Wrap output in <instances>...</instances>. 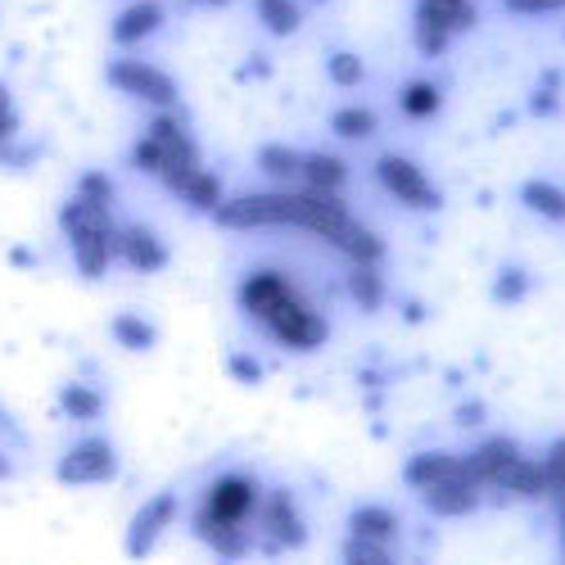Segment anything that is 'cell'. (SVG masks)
<instances>
[{
  "label": "cell",
  "mask_w": 565,
  "mask_h": 565,
  "mask_svg": "<svg viewBox=\"0 0 565 565\" xmlns=\"http://www.w3.org/2000/svg\"><path fill=\"white\" fill-rule=\"evenodd\" d=\"M258 507H263V489L254 476H217L209 489H204V502L195 511V539L204 547H213L222 561H241L254 552V539H258Z\"/></svg>",
  "instance_id": "cell-1"
},
{
  "label": "cell",
  "mask_w": 565,
  "mask_h": 565,
  "mask_svg": "<svg viewBox=\"0 0 565 565\" xmlns=\"http://www.w3.org/2000/svg\"><path fill=\"white\" fill-rule=\"evenodd\" d=\"M241 303L249 317H258L271 340H280L286 349H317L326 344V321L312 312V303L295 290V280L290 276H280V271H249L245 276V286H241Z\"/></svg>",
  "instance_id": "cell-2"
},
{
  "label": "cell",
  "mask_w": 565,
  "mask_h": 565,
  "mask_svg": "<svg viewBox=\"0 0 565 565\" xmlns=\"http://www.w3.org/2000/svg\"><path fill=\"white\" fill-rule=\"evenodd\" d=\"M60 231L73 249V263L86 280H100L109 271V263L118 258V226H114V209H100L82 195H68L60 209Z\"/></svg>",
  "instance_id": "cell-3"
},
{
  "label": "cell",
  "mask_w": 565,
  "mask_h": 565,
  "mask_svg": "<svg viewBox=\"0 0 565 565\" xmlns=\"http://www.w3.org/2000/svg\"><path fill=\"white\" fill-rule=\"evenodd\" d=\"M131 163H136L140 172L159 177L163 185H172L177 177L204 168V163H200V146L191 140V131L181 127V118H172V114H159V118L150 122V131L136 140Z\"/></svg>",
  "instance_id": "cell-4"
},
{
  "label": "cell",
  "mask_w": 565,
  "mask_h": 565,
  "mask_svg": "<svg viewBox=\"0 0 565 565\" xmlns=\"http://www.w3.org/2000/svg\"><path fill=\"white\" fill-rule=\"evenodd\" d=\"M299 204L303 195H241V200H222L213 209L217 226L226 231H254V226H299Z\"/></svg>",
  "instance_id": "cell-5"
},
{
  "label": "cell",
  "mask_w": 565,
  "mask_h": 565,
  "mask_svg": "<svg viewBox=\"0 0 565 565\" xmlns=\"http://www.w3.org/2000/svg\"><path fill=\"white\" fill-rule=\"evenodd\" d=\"M118 476V448L105 435H86L77 444L64 448V457L55 461V480L68 489H86V484H109Z\"/></svg>",
  "instance_id": "cell-6"
},
{
  "label": "cell",
  "mask_w": 565,
  "mask_h": 565,
  "mask_svg": "<svg viewBox=\"0 0 565 565\" xmlns=\"http://www.w3.org/2000/svg\"><path fill=\"white\" fill-rule=\"evenodd\" d=\"M258 539L267 552H299L308 543V525H303V511L295 502L290 489H271L263 493V507H258Z\"/></svg>",
  "instance_id": "cell-7"
},
{
  "label": "cell",
  "mask_w": 565,
  "mask_h": 565,
  "mask_svg": "<svg viewBox=\"0 0 565 565\" xmlns=\"http://www.w3.org/2000/svg\"><path fill=\"white\" fill-rule=\"evenodd\" d=\"M476 28V6L470 0H420L416 6V45L426 55H439L452 32Z\"/></svg>",
  "instance_id": "cell-8"
},
{
  "label": "cell",
  "mask_w": 565,
  "mask_h": 565,
  "mask_svg": "<svg viewBox=\"0 0 565 565\" xmlns=\"http://www.w3.org/2000/svg\"><path fill=\"white\" fill-rule=\"evenodd\" d=\"M177 515H181V498H177L172 489H163V493L146 498V507H140V511L131 515L127 539H122L127 556H131V561H146V556L159 547V539L177 525Z\"/></svg>",
  "instance_id": "cell-9"
},
{
  "label": "cell",
  "mask_w": 565,
  "mask_h": 565,
  "mask_svg": "<svg viewBox=\"0 0 565 565\" xmlns=\"http://www.w3.org/2000/svg\"><path fill=\"white\" fill-rule=\"evenodd\" d=\"M109 82L122 90V96H136L146 105H159V109L177 105V82L163 68L146 64V60H118V64H109Z\"/></svg>",
  "instance_id": "cell-10"
},
{
  "label": "cell",
  "mask_w": 565,
  "mask_h": 565,
  "mask_svg": "<svg viewBox=\"0 0 565 565\" xmlns=\"http://www.w3.org/2000/svg\"><path fill=\"white\" fill-rule=\"evenodd\" d=\"M375 177H381V185L407 209H439V191L426 181V172H420L412 159L403 154H385L381 163H375Z\"/></svg>",
  "instance_id": "cell-11"
},
{
  "label": "cell",
  "mask_w": 565,
  "mask_h": 565,
  "mask_svg": "<svg viewBox=\"0 0 565 565\" xmlns=\"http://www.w3.org/2000/svg\"><path fill=\"white\" fill-rule=\"evenodd\" d=\"M118 258H122L131 271H146V276L168 267V249H163V241H159L150 226H140V222H131V226L118 231Z\"/></svg>",
  "instance_id": "cell-12"
},
{
  "label": "cell",
  "mask_w": 565,
  "mask_h": 565,
  "mask_svg": "<svg viewBox=\"0 0 565 565\" xmlns=\"http://www.w3.org/2000/svg\"><path fill=\"white\" fill-rule=\"evenodd\" d=\"M398 534H403V521H398L390 507H381V502H362V507H353V515H349V539L394 547Z\"/></svg>",
  "instance_id": "cell-13"
},
{
  "label": "cell",
  "mask_w": 565,
  "mask_h": 565,
  "mask_svg": "<svg viewBox=\"0 0 565 565\" xmlns=\"http://www.w3.org/2000/svg\"><path fill=\"white\" fill-rule=\"evenodd\" d=\"M420 502H426L435 515H470L480 507V484L470 480V470H461V476H452L444 484H430L420 493Z\"/></svg>",
  "instance_id": "cell-14"
},
{
  "label": "cell",
  "mask_w": 565,
  "mask_h": 565,
  "mask_svg": "<svg viewBox=\"0 0 565 565\" xmlns=\"http://www.w3.org/2000/svg\"><path fill=\"white\" fill-rule=\"evenodd\" d=\"M515 461H521V448H515L511 439H489V444H480L476 452L466 457V470H470V480L476 484H493L498 489V480Z\"/></svg>",
  "instance_id": "cell-15"
},
{
  "label": "cell",
  "mask_w": 565,
  "mask_h": 565,
  "mask_svg": "<svg viewBox=\"0 0 565 565\" xmlns=\"http://www.w3.org/2000/svg\"><path fill=\"white\" fill-rule=\"evenodd\" d=\"M461 470H466V457H457V452H416L407 461V470H403V480L416 493H426L430 484H444V480L461 476Z\"/></svg>",
  "instance_id": "cell-16"
},
{
  "label": "cell",
  "mask_w": 565,
  "mask_h": 565,
  "mask_svg": "<svg viewBox=\"0 0 565 565\" xmlns=\"http://www.w3.org/2000/svg\"><path fill=\"white\" fill-rule=\"evenodd\" d=\"M312 195H340V185L349 181V168H344V159L340 154H326V150H317V154H303V177H299Z\"/></svg>",
  "instance_id": "cell-17"
},
{
  "label": "cell",
  "mask_w": 565,
  "mask_h": 565,
  "mask_svg": "<svg viewBox=\"0 0 565 565\" xmlns=\"http://www.w3.org/2000/svg\"><path fill=\"white\" fill-rule=\"evenodd\" d=\"M159 23H163V10L154 6V0H140V6H131V10H122L114 19V41L118 45H136V41H146L150 32H159Z\"/></svg>",
  "instance_id": "cell-18"
},
{
  "label": "cell",
  "mask_w": 565,
  "mask_h": 565,
  "mask_svg": "<svg viewBox=\"0 0 565 565\" xmlns=\"http://www.w3.org/2000/svg\"><path fill=\"white\" fill-rule=\"evenodd\" d=\"M168 191H177L185 204H195V209H217L222 204V181L209 172V168H195V172H185V177H177Z\"/></svg>",
  "instance_id": "cell-19"
},
{
  "label": "cell",
  "mask_w": 565,
  "mask_h": 565,
  "mask_svg": "<svg viewBox=\"0 0 565 565\" xmlns=\"http://www.w3.org/2000/svg\"><path fill=\"white\" fill-rule=\"evenodd\" d=\"M109 335L127 349V353H150L154 349V326L146 321V317H140V312H118L114 321H109Z\"/></svg>",
  "instance_id": "cell-20"
},
{
  "label": "cell",
  "mask_w": 565,
  "mask_h": 565,
  "mask_svg": "<svg viewBox=\"0 0 565 565\" xmlns=\"http://www.w3.org/2000/svg\"><path fill=\"white\" fill-rule=\"evenodd\" d=\"M60 407H64V416H73V420H100V416H105V394H100L96 385L73 381V385L60 390Z\"/></svg>",
  "instance_id": "cell-21"
},
{
  "label": "cell",
  "mask_w": 565,
  "mask_h": 565,
  "mask_svg": "<svg viewBox=\"0 0 565 565\" xmlns=\"http://www.w3.org/2000/svg\"><path fill=\"white\" fill-rule=\"evenodd\" d=\"M258 168L271 177V181H299L303 177V154L290 150V146H263L258 150Z\"/></svg>",
  "instance_id": "cell-22"
},
{
  "label": "cell",
  "mask_w": 565,
  "mask_h": 565,
  "mask_svg": "<svg viewBox=\"0 0 565 565\" xmlns=\"http://www.w3.org/2000/svg\"><path fill=\"white\" fill-rule=\"evenodd\" d=\"M349 290H353V299H358L366 312L381 308L385 286H381V271H375V263H353V271H349Z\"/></svg>",
  "instance_id": "cell-23"
},
{
  "label": "cell",
  "mask_w": 565,
  "mask_h": 565,
  "mask_svg": "<svg viewBox=\"0 0 565 565\" xmlns=\"http://www.w3.org/2000/svg\"><path fill=\"white\" fill-rule=\"evenodd\" d=\"M331 131L344 136V140H366V136H375V114L362 109V105H344V109H335Z\"/></svg>",
  "instance_id": "cell-24"
},
{
  "label": "cell",
  "mask_w": 565,
  "mask_h": 565,
  "mask_svg": "<svg viewBox=\"0 0 565 565\" xmlns=\"http://www.w3.org/2000/svg\"><path fill=\"white\" fill-rule=\"evenodd\" d=\"M258 19L267 23L271 36H290L299 28V6L295 0H258Z\"/></svg>",
  "instance_id": "cell-25"
},
{
  "label": "cell",
  "mask_w": 565,
  "mask_h": 565,
  "mask_svg": "<svg viewBox=\"0 0 565 565\" xmlns=\"http://www.w3.org/2000/svg\"><path fill=\"white\" fill-rule=\"evenodd\" d=\"M525 204L552 222H565V191H556L552 181H530L525 185Z\"/></svg>",
  "instance_id": "cell-26"
},
{
  "label": "cell",
  "mask_w": 565,
  "mask_h": 565,
  "mask_svg": "<svg viewBox=\"0 0 565 565\" xmlns=\"http://www.w3.org/2000/svg\"><path fill=\"white\" fill-rule=\"evenodd\" d=\"M398 105H403L407 118H435V109H439V86H435V82H412L403 96H398Z\"/></svg>",
  "instance_id": "cell-27"
},
{
  "label": "cell",
  "mask_w": 565,
  "mask_h": 565,
  "mask_svg": "<svg viewBox=\"0 0 565 565\" xmlns=\"http://www.w3.org/2000/svg\"><path fill=\"white\" fill-rule=\"evenodd\" d=\"M344 565H398V556L381 543H362V539H349L344 543Z\"/></svg>",
  "instance_id": "cell-28"
},
{
  "label": "cell",
  "mask_w": 565,
  "mask_h": 565,
  "mask_svg": "<svg viewBox=\"0 0 565 565\" xmlns=\"http://www.w3.org/2000/svg\"><path fill=\"white\" fill-rule=\"evenodd\" d=\"M73 195H82V200H90V204H100V209H114V181L105 177V172H82V181H77V191Z\"/></svg>",
  "instance_id": "cell-29"
},
{
  "label": "cell",
  "mask_w": 565,
  "mask_h": 565,
  "mask_svg": "<svg viewBox=\"0 0 565 565\" xmlns=\"http://www.w3.org/2000/svg\"><path fill=\"white\" fill-rule=\"evenodd\" d=\"M539 466H543V484H547V493L565 498V439H556L552 452H547Z\"/></svg>",
  "instance_id": "cell-30"
},
{
  "label": "cell",
  "mask_w": 565,
  "mask_h": 565,
  "mask_svg": "<svg viewBox=\"0 0 565 565\" xmlns=\"http://www.w3.org/2000/svg\"><path fill=\"white\" fill-rule=\"evenodd\" d=\"M19 127H23V118H19V109H14V96H10V86L0 82V150H10L14 140H19Z\"/></svg>",
  "instance_id": "cell-31"
},
{
  "label": "cell",
  "mask_w": 565,
  "mask_h": 565,
  "mask_svg": "<svg viewBox=\"0 0 565 565\" xmlns=\"http://www.w3.org/2000/svg\"><path fill=\"white\" fill-rule=\"evenodd\" d=\"M362 77H366V68H362V60H358V55L340 51V55L331 60V82H335V86H358Z\"/></svg>",
  "instance_id": "cell-32"
},
{
  "label": "cell",
  "mask_w": 565,
  "mask_h": 565,
  "mask_svg": "<svg viewBox=\"0 0 565 565\" xmlns=\"http://www.w3.org/2000/svg\"><path fill=\"white\" fill-rule=\"evenodd\" d=\"M493 295H498L502 303H515V299L525 295V271H515V267L502 271V280H498V290H493Z\"/></svg>",
  "instance_id": "cell-33"
},
{
  "label": "cell",
  "mask_w": 565,
  "mask_h": 565,
  "mask_svg": "<svg viewBox=\"0 0 565 565\" xmlns=\"http://www.w3.org/2000/svg\"><path fill=\"white\" fill-rule=\"evenodd\" d=\"M231 375H235V381H245V385H258L263 366H258L254 358H245V353H235V358H231Z\"/></svg>",
  "instance_id": "cell-34"
},
{
  "label": "cell",
  "mask_w": 565,
  "mask_h": 565,
  "mask_svg": "<svg viewBox=\"0 0 565 565\" xmlns=\"http://www.w3.org/2000/svg\"><path fill=\"white\" fill-rule=\"evenodd\" d=\"M565 0H507V10L515 14H539V10H561Z\"/></svg>",
  "instance_id": "cell-35"
},
{
  "label": "cell",
  "mask_w": 565,
  "mask_h": 565,
  "mask_svg": "<svg viewBox=\"0 0 565 565\" xmlns=\"http://www.w3.org/2000/svg\"><path fill=\"white\" fill-rule=\"evenodd\" d=\"M19 476V466H14V452L6 448V444H0V484H10Z\"/></svg>",
  "instance_id": "cell-36"
},
{
  "label": "cell",
  "mask_w": 565,
  "mask_h": 565,
  "mask_svg": "<svg viewBox=\"0 0 565 565\" xmlns=\"http://www.w3.org/2000/svg\"><path fill=\"white\" fill-rule=\"evenodd\" d=\"M195 6H226V0H195Z\"/></svg>",
  "instance_id": "cell-37"
},
{
  "label": "cell",
  "mask_w": 565,
  "mask_h": 565,
  "mask_svg": "<svg viewBox=\"0 0 565 565\" xmlns=\"http://www.w3.org/2000/svg\"><path fill=\"white\" fill-rule=\"evenodd\" d=\"M561 530H565V498H561Z\"/></svg>",
  "instance_id": "cell-38"
}]
</instances>
